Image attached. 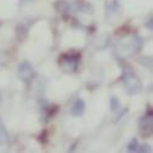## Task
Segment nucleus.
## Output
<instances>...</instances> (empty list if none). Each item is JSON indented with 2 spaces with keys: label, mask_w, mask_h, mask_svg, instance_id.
Masks as SVG:
<instances>
[{
  "label": "nucleus",
  "mask_w": 153,
  "mask_h": 153,
  "mask_svg": "<svg viewBox=\"0 0 153 153\" xmlns=\"http://www.w3.org/2000/svg\"><path fill=\"white\" fill-rule=\"evenodd\" d=\"M142 46V40L137 35H126L118 42L117 44V52L122 57H129L135 52L140 51Z\"/></svg>",
  "instance_id": "nucleus-1"
},
{
  "label": "nucleus",
  "mask_w": 153,
  "mask_h": 153,
  "mask_svg": "<svg viewBox=\"0 0 153 153\" xmlns=\"http://www.w3.org/2000/svg\"><path fill=\"white\" fill-rule=\"evenodd\" d=\"M80 55L79 53H63L59 57V66L63 72H75L79 65Z\"/></svg>",
  "instance_id": "nucleus-2"
},
{
  "label": "nucleus",
  "mask_w": 153,
  "mask_h": 153,
  "mask_svg": "<svg viewBox=\"0 0 153 153\" xmlns=\"http://www.w3.org/2000/svg\"><path fill=\"white\" fill-rule=\"evenodd\" d=\"M125 86H126V90L130 92V94H137L140 92L141 90V83L139 80V78L135 75V74H132V73H128L125 75Z\"/></svg>",
  "instance_id": "nucleus-3"
},
{
  "label": "nucleus",
  "mask_w": 153,
  "mask_h": 153,
  "mask_svg": "<svg viewBox=\"0 0 153 153\" xmlns=\"http://www.w3.org/2000/svg\"><path fill=\"white\" fill-rule=\"evenodd\" d=\"M18 75H20V78L23 82L28 83L32 79V76H33V68H32V66L28 62H22L20 66H18Z\"/></svg>",
  "instance_id": "nucleus-4"
},
{
  "label": "nucleus",
  "mask_w": 153,
  "mask_h": 153,
  "mask_svg": "<svg viewBox=\"0 0 153 153\" xmlns=\"http://www.w3.org/2000/svg\"><path fill=\"white\" fill-rule=\"evenodd\" d=\"M152 122H153V119H152V113L151 112L148 114H146V116L141 119V122H140V130H141V132L145 134V135L152 132V126H153Z\"/></svg>",
  "instance_id": "nucleus-5"
},
{
  "label": "nucleus",
  "mask_w": 153,
  "mask_h": 153,
  "mask_svg": "<svg viewBox=\"0 0 153 153\" xmlns=\"http://www.w3.org/2000/svg\"><path fill=\"white\" fill-rule=\"evenodd\" d=\"M85 108H86L85 102L79 99V100H76V101L74 102V105L72 106L71 113L73 114L74 117H82L83 114H84V112H85Z\"/></svg>",
  "instance_id": "nucleus-6"
},
{
  "label": "nucleus",
  "mask_w": 153,
  "mask_h": 153,
  "mask_svg": "<svg viewBox=\"0 0 153 153\" xmlns=\"http://www.w3.org/2000/svg\"><path fill=\"white\" fill-rule=\"evenodd\" d=\"M7 142V134L4 129V126L0 124V145H4Z\"/></svg>",
  "instance_id": "nucleus-7"
},
{
  "label": "nucleus",
  "mask_w": 153,
  "mask_h": 153,
  "mask_svg": "<svg viewBox=\"0 0 153 153\" xmlns=\"http://www.w3.org/2000/svg\"><path fill=\"white\" fill-rule=\"evenodd\" d=\"M128 149L129 151H139V143H137V141L136 140H132L131 143H129Z\"/></svg>",
  "instance_id": "nucleus-8"
},
{
  "label": "nucleus",
  "mask_w": 153,
  "mask_h": 153,
  "mask_svg": "<svg viewBox=\"0 0 153 153\" xmlns=\"http://www.w3.org/2000/svg\"><path fill=\"white\" fill-rule=\"evenodd\" d=\"M117 5H118L117 0H107V6H108L109 9H116Z\"/></svg>",
  "instance_id": "nucleus-9"
}]
</instances>
